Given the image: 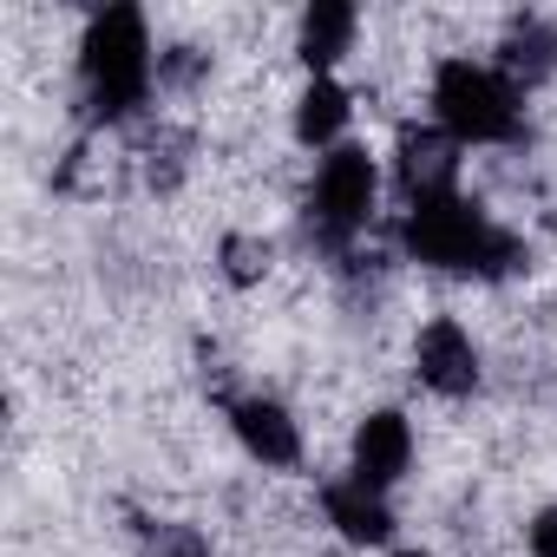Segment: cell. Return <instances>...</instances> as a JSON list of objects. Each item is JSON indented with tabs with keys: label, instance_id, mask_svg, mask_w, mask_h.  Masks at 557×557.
Returning <instances> with one entry per match:
<instances>
[{
	"label": "cell",
	"instance_id": "cell-1",
	"mask_svg": "<svg viewBox=\"0 0 557 557\" xmlns=\"http://www.w3.org/2000/svg\"><path fill=\"white\" fill-rule=\"evenodd\" d=\"M400 236H407V249H413L420 262H433V269H446V275H511V269L524 262L518 236H505V230H498L479 203H466L459 190L420 197V203L407 210Z\"/></svg>",
	"mask_w": 557,
	"mask_h": 557
},
{
	"label": "cell",
	"instance_id": "cell-2",
	"mask_svg": "<svg viewBox=\"0 0 557 557\" xmlns=\"http://www.w3.org/2000/svg\"><path fill=\"white\" fill-rule=\"evenodd\" d=\"M79 86L99 119H132L151 92V34L138 8H106L79 47Z\"/></svg>",
	"mask_w": 557,
	"mask_h": 557
},
{
	"label": "cell",
	"instance_id": "cell-3",
	"mask_svg": "<svg viewBox=\"0 0 557 557\" xmlns=\"http://www.w3.org/2000/svg\"><path fill=\"white\" fill-rule=\"evenodd\" d=\"M433 112H440V132L459 138V145H505V138L524 132L518 86L492 66H472V60H440Z\"/></svg>",
	"mask_w": 557,
	"mask_h": 557
},
{
	"label": "cell",
	"instance_id": "cell-4",
	"mask_svg": "<svg viewBox=\"0 0 557 557\" xmlns=\"http://www.w3.org/2000/svg\"><path fill=\"white\" fill-rule=\"evenodd\" d=\"M368 210H374V158L355 145H335L309 190V230L322 243H348L368 223Z\"/></svg>",
	"mask_w": 557,
	"mask_h": 557
},
{
	"label": "cell",
	"instance_id": "cell-5",
	"mask_svg": "<svg viewBox=\"0 0 557 557\" xmlns=\"http://www.w3.org/2000/svg\"><path fill=\"white\" fill-rule=\"evenodd\" d=\"M413 368H420V381H426L433 394H453V400L479 387V348H472V335H466L453 315H440V322L420 329V342H413Z\"/></svg>",
	"mask_w": 557,
	"mask_h": 557
},
{
	"label": "cell",
	"instance_id": "cell-6",
	"mask_svg": "<svg viewBox=\"0 0 557 557\" xmlns=\"http://www.w3.org/2000/svg\"><path fill=\"white\" fill-rule=\"evenodd\" d=\"M407 459H413L407 420H400V413H368L361 433H355V479L381 492V485H394V479L407 472Z\"/></svg>",
	"mask_w": 557,
	"mask_h": 557
},
{
	"label": "cell",
	"instance_id": "cell-7",
	"mask_svg": "<svg viewBox=\"0 0 557 557\" xmlns=\"http://www.w3.org/2000/svg\"><path fill=\"white\" fill-rule=\"evenodd\" d=\"M230 426H236V440H243L262 466H296V453H302L296 420L275 407V400H236V407H230Z\"/></svg>",
	"mask_w": 557,
	"mask_h": 557
},
{
	"label": "cell",
	"instance_id": "cell-8",
	"mask_svg": "<svg viewBox=\"0 0 557 557\" xmlns=\"http://www.w3.org/2000/svg\"><path fill=\"white\" fill-rule=\"evenodd\" d=\"M453 171H459V158H453L446 132H400V190H407V203L446 197Z\"/></svg>",
	"mask_w": 557,
	"mask_h": 557
},
{
	"label": "cell",
	"instance_id": "cell-9",
	"mask_svg": "<svg viewBox=\"0 0 557 557\" xmlns=\"http://www.w3.org/2000/svg\"><path fill=\"white\" fill-rule=\"evenodd\" d=\"M329 518H335L355 544H381V537L394 531V511H387V505H381V492H374V485H361V479L329 485Z\"/></svg>",
	"mask_w": 557,
	"mask_h": 557
},
{
	"label": "cell",
	"instance_id": "cell-10",
	"mask_svg": "<svg viewBox=\"0 0 557 557\" xmlns=\"http://www.w3.org/2000/svg\"><path fill=\"white\" fill-rule=\"evenodd\" d=\"M348 40H355V8L348 0H315L309 21H302V60L322 73V66H335L348 53Z\"/></svg>",
	"mask_w": 557,
	"mask_h": 557
},
{
	"label": "cell",
	"instance_id": "cell-11",
	"mask_svg": "<svg viewBox=\"0 0 557 557\" xmlns=\"http://www.w3.org/2000/svg\"><path fill=\"white\" fill-rule=\"evenodd\" d=\"M342 125H348V92H342L329 73H315L309 92L296 99V138H302V145H329Z\"/></svg>",
	"mask_w": 557,
	"mask_h": 557
},
{
	"label": "cell",
	"instance_id": "cell-12",
	"mask_svg": "<svg viewBox=\"0 0 557 557\" xmlns=\"http://www.w3.org/2000/svg\"><path fill=\"white\" fill-rule=\"evenodd\" d=\"M550 66H557V27L518 21V27L505 34V73H511V79H544Z\"/></svg>",
	"mask_w": 557,
	"mask_h": 557
},
{
	"label": "cell",
	"instance_id": "cell-13",
	"mask_svg": "<svg viewBox=\"0 0 557 557\" xmlns=\"http://www.w3.org/2000/svg\"><path fill=\"white\" fill-rule=\"evenodd\" d=\"M531 557H557V505L531 518Z\"/></svg>",
	"mask_w": 557,
	"mask_h": 557
},
{
	"label": "cell",
	"instance_id": "cell-14",
	"mask_svg": "<svg viewBox=\"0 0 557 557\" xmlns=\"http://www.w3.org/2000/svg\"><path fill=\"white\" fill-rule=\"evenodd\" d=\"M158 557H210V550H203V537H190V531H171V537L158 544Z\"/></svg>",
	"mask_w": 557,
	"mask_h": 557
},
{
	"label": "cell",
	"instance_id": "cell-15",
	"mask_svg": "<svg viewBox=\"0 0 557 557\" xmlns=\"http://www.w3.org/2000/svg\"><path fill=\"white\" fill-rule=\"evenodd\" d=\"M256 256L269 262V249H256V243H230V275H256Z\"/></svg>",
	"mask_w": 557,
	"mask_h": 557
},
{
	"label": "cell",
	"instance_id": "cell-16",
	"mask_svg": "<svg viewBox=\"0 0 557 557\" xmlns=\"http://www.w3.org/2000/svg\"><path fill=\"white\" fill-rule=\"evenodd\" d=\"M407 557H420V550H407Z\"/></svg>",
	"mask_w": 557,
	"mask_h": 557
}]
</instances>
